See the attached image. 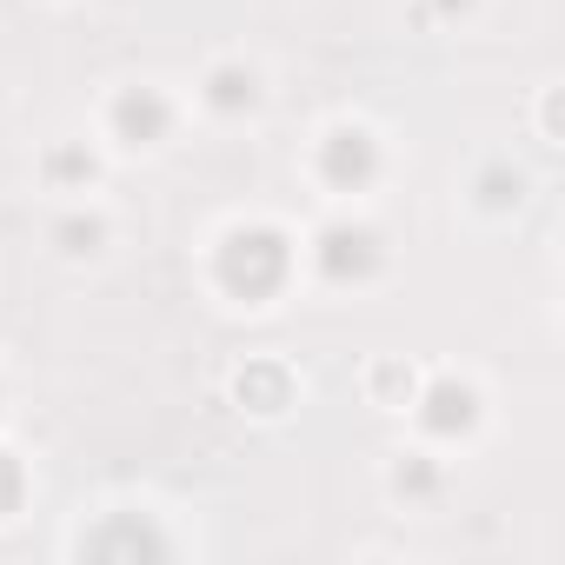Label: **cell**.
I'll return each mask as SVG.
<instances>
[{
	"label": "cell",
	"mask_w": 565,
	"mask_h": 565,
	"mask_svg": "<svg viewBox=\"0 0 565 565\" xmlns=\"http://www.w3.org/2000/svg\"><path fill=\"white\" fill-rule=\"evenodd\" d=\"M246 266L259 273V279H253V287L266 294V287H273V279H279V273H287V246H279L273 233H233V239H226V279H239Z\"/></svg>",
	"instance_id": "6da1fadb"
},
{
	"label": "cell",
	"mask_w": 565,
	"mask_h": 565,
	"mask_svg": "<svg viewBox=\"0 0 565 565\" xmlns=\"http://www.w3.org/2000/svg\"><path fill=\"white\" fill-rule=\"evenodd\" d=\"M114 127H120L134 147H147V140H160V134H167V100H160L153 87H140V94H120V107H114Z\"/></svg>",
	"instance_id": "7a4b0ae2"
},
{
	"label": "cell",
	"mask_w": 565,
	"mask_h": 565,
	"mask_svg": "<svg viewBox=\"0 0 565 565\" xmlns=\"http://www.w3.org/2000/svg\"><path fill=\"white\" fill-rule=\"evenodd\" d=\"M373 134H360V127H340L333 140H327V173L340 180V186H360L366 173H373Z\"/></svg>",
	"instance_id": "3957f363"
},
{
	"label": "cell",
	"mask_w": 565,
	"mask_h": 565,
	"mask_svg": "<svg viewBox=\"0 0 565 565\" xmlns=\"http://www.w3.org/2000/svg\"><path fill=\"white\" fill-rule=\"evenodd\" d=\"M472 419H479V393L459 386V380H439L433 399H426V426H433V433H466Z\"/></svg>",
	"instance_id": "277c9868"
},
{
	"label": "cell",
	"mask_w": 565,
	"mask_h": 565,
	"mask_svg": "<svg viewBox=\"0 0 565 565\" xmlns=\"http://www.w3.org/2000/svg\"><path fill=\"white\" fill-rule=\"evenodd\" d=\"M206 100L226 107V114H233V107H253V67H220V74L206 81Z\"/></svg>",
	"instance_id": "5b68a950"
},
{
	"label": "cell",
	"mask_w": 565,
	"mask_h": 565,
	"mask_svg": "<svg viewBox=\"0 0 565 565\" xmlns=\"http://www.w3.org/2000/svg\"><path fill=\"white\" fill-rule=\"evenodd\" d=\"M439 486V472L426 466V459H413V466H399V492H433Z\"/></svg>",
	"instance_id": "8992f818"
},
{
	"label": "cell",
	"mask_w": 565,
	"mask_h": 565,
	"mask_svg": "<svg viewBox=\"0 0 565 565\" xmlns=\"http://www.w3.org/2000/svg\"><path fill=\"white\" fill-rule=\"evenodd\" d=\"M14 499H21V466H14L8 452H0V512H8Z\"/></svg>",
	"instance_id": "52a82bcc"
}]
</instances>
